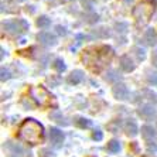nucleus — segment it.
I'll return each mask as SVG.
<instances>
[{
  "instance_id": "12",
  "label": "nucleus",
  "mask_w": 157,
  "mask_h": 157,
  "mask_svg": "<svg viewBox=\"0 0 157 157\" xmlns=\"http://www.w3.org/2000/svg\"><path fill=\"white\" fill-rule=\"evenodd\" d=\"M124 130H126V133H128L129 136L137 135L139 129H137V124H136L135 119H128V121H126V123H124Z\"/></svg>"
},
{
  "instance_id": "2",
  "label": "nucleus",
  "mask_w": 157,
  "mask_h": 157,
  "mask_svg": "<svg viewBox=\"0 0 157 157\" xmlns=\"http://www.w3.org/2000/svg\"><path fill=\"white\" fill-rule=\"evenodd\" d=\"M2 27L6 33L11 36H21L29 30V23L24 18H13V20H4Z\"/></svg>"
},
{
  "instance_id": "31",
  "label": "nucleus",
  "mask_w": 157,
  "mask_h": 157,
  "mask_svg": "<svg viewBox=\"0 0 157 157\" xmlns=\"http://www.w3.org/2000/svg\"><path fill=\"white\" fill-rule=\"evenodd\" d=\"M17 2H24V0H17Z\"/></svg>"
},
{
  "instance_id": "18",
  "label": "nucleus",
  "mask_w": 157,
  "mask_h": 157,
  "mask_svg": "<svg viewBox=\"0 0 157 157\" xmlns=\"http://www.w3.org/2000/svg\"><path fill=\"white\" fill-rule=\"evenodd\" d=\"M115 30H116V33L119 34H126L129 30V24L126 21H116L115 23Z\"/></svg>"
},
{
  "instance_id": "29",
  "label": "nucleus",
  "mask_w": 157,
  "mask_h": 157,
  "mask_svg": "<svg viewBox=\"0 0 157 157\" xmlns=\"http://www.w3.org/2000/svg\"><path fill=\"white\" fill-rule=\"evenodd\" d=\"M4 54H6V51H4V48H2V59L4 58Z\"/></svg>"
},
{
  "instance_id": "20",
  "label": "nucleus",
  "mask_w": 157,
  "mask_h": 157,
  "mask_svg": "<svg viewBox=\"0 0 157 157\" xmlns=\"http://www.w3.org/2000/svg\"><path fill=\"white\" fill-rule=\"evenodd\" d=\"M52 67H54V70L57 71V72H64V71L67 70V65H65V62H64V59L62 58H57L54 61V64H52Z\"/></svg>"
},
{
  "instance_id": "27",
  "label": "nucleus",
  "mask_w": 157,
  "mask_h": 157,
  "mask_svg": "<svg viewBox=\"0 0 157 157\" xmlns=\"http://www.w3.org/2000/svg\"><path fill=\"white\" fill-rule=\"evenodd\" d=\"M92 3H94V0H82V4H84L86 9H91Z\"/></svg>"
},
{
  "instance_id": "28",
  "label": "nucleus",
  "mask_w": 157,
  "mask_h": 157,
  "mask_svg": "<svg viewBox=\"0 0 157 157\" xmlns=\"http://www.w3.org/2000/svg\"><path fill=\"white\" fill-rule=\"evenodd\" d=\"M151 64H153L154 67H157V50L153 52V55H151Z\"/></svg>"
},
{
  "instance_id": "11",
  "label": "nucleus",
  "mask_w": 157,
  "mask_h": 157,
  "mask_svg": "<svg viewBox=\"0 0 157 157\" xmlns=\"http://www.w3.org/2000/svg\"><path fill=\"white\" fill-rule=\"evenodd\" d=\"M142 136L143 139L150 142V140H153L156 137V130L153 129V126H149V124H144L142 128Z\"/></svg>"
},
{
  "instance_id": "4",
  "label": "nucleus",
  "mask_w": 157,
  "mask_h": 157,
  "mask_svg": "<svg viewBox=\"0 0 157 157\" xmlns=\"http://www.w3.org/2000/svg\"><path fill=\"white\" fill-rule=\"evenodd\" d=\"M112 92H113V96L117 101H126L130 96V92H129L128 86L124 84H116L112 89Z\"/></svg>"
},
{
  "instance_id": "6",
  "label": "nucleus",
  "mask_w": 157,
  "mask_h": 157,
  "mask_svg": "<svg viewBox=\"0 0 157 157\" xmlns=\"http://www.w3.org/2000/svg\"><path fill=\"white\" fill-rule=\"evenodd\" d=\"M6 147H7L9 153H10V157H24V154H26L24 149H23L20 144H17V143L7 142Z\"/></svg>"
},
{
  "instance_id": "15",
  "label": "nucleus",
  "mask_w": 157,
  "mask_h": 157,
  "mask_svg": "<svg viewBox=\"0 0 157 157\" xmlns=\"http://www.w3.org/2000/svg\"><path fill=\"white\" fill-rule=\"evenodd\" d=\"M36 24H37V27H40V29H48V27L51 26V18L47 17V16H40V17L37 18Z\"/></svg>"
},
{
  "instance_id": "7",
  "label": "nucleus",
  "mask_w": 157,
  "mask_h": 157,
  "mask_svg": "<svg viewBox=\"0 0 157 157\" xmlns=\"http://www.w3.org/2000/svg\"><path fill=\"white\" fill-rule=\"evenodd\" d=\"M119 64H121V68L124 72H132V71L136 68V64H133V61L130 59L129 55H122Z\"/></svg>"
},
{
  "instance_id": "1",
  "label": "nucleus",
  "mask_w": 157,
  "mask_h": 157,
  "mask_svg": "<svg viewBox=\"0 0 157 157\" xmlns=\"http://www.w3.org/2000/svg\"><path fill=\"white\" fill-rule=\"evenodd\" d=\"M20 137L31 144L38 143L43 137V124L34 119H27L20 128Z\"/></svg>"
},
{
  "instance_id": "5",
  "label": "nucleus",
  "mask_w": 157,
  "mask_h": 157,
  "mask_svg": "<svg viewBox=\"0 0 157 157\" xmlns=\"http://www.w3.org/2000/svg\"><path fill=\"white\" fill-rule=\"evenodd\" d=\"M50 140H51L52 146L58 149V147L62 146V143H64V133L57 128H51L50 129Z\"/></svg>"
},
{
  "instance_id": "26",
  "label": "nucleus",
  "mask_w": 157,
  "mask_h": 157,
  "mask_svg": "<svg viewBox=\"0 0 157 157\" xmlns=\"http://www.w3.org/2000/svg\"><path fill=\"white\" fill-rule=\"evenodd\" d=\"M86 37L84 36V34H77L75 36V41H77V45H81V43H82V40H85Z\"/></svg>"
},
{
  "instance_id": "13",
  "label": "nucleus",
  "mask_w": 157,
  "mask_h": 157,
  "mask_svg": "<svg viewBox=\"0 0 157 157\" xmlns=\"http://www.w3.org/2000/svg\"><path fill=\"white\" fill-rule=\"evenodd\" d=\"M50 117H51L52 121L57 122V123L64 124V126H67V124L70 123V122L67 121V117L64 116V115H62L59 110H54V112H51V113H50Z\"/></svg>"
},
{
  "instance_id": "30",
  "label": "nucleus",
  "mask_w": 157,
  "mask_h": 157,
  "mask_svg": "<svg viewBox=\"0 0 157 157\" xmlns=\"http://www.w3.org/2000/svg\"><path fill=\"white\" fill-rule=\"evenodd\" d=\"M123 2H124V3H126V4H130V3H133V0H123Z\"/></svg>"
},
{
  "instance_id": "17",
  "label": "nucleus",
  "mask_w": 157,
  "mask_h": 157,
  "mask_svg": "<svg viewBox=\"0 0 157 157\" xmlns=\"http://www.w3.org/2000/svg\"><path fill=\"white\" fill-rule=\"evenodd\" d=\"M75 124L81 129H86V128H91L92 126V121H89V119H86V117L79 116V117L75 119Z\"/></svg>"
},
{
  "instance_id": "25",
  "label": "nucleus",
  "mask_w": 157,
  "mask_h": 157,
  "mask_svg": "<svg viewBox=\"0 0 157 157\" xmlns=\"http://www.w3.org/2000/svg\"><path fill=\"white\" fill-rule=\"evenodd\" d=\"M92 137H94V140H102L103 139V133L101 130H95L94 132V135H92Z\"/></svg>"
},
{
  "instance_id": "23",
  "label": "nucleus",
  "mask_w": 157,
  "mask_h": 157,
  "mask_svg": "<svg viewBox=\"0 0 157 157\" xmlns=\"http://www.w3.org/2000/svg\"><path fill=\"white\" fill-rule=\"evenodd\" d=\"M11 78V74H10V71L7 70V68H2V82H4V81H7V79H10Z\"/></svg>"
},
{
  "instance_id": "9",
  "label": "nucleus",
  "mask_w": 157,
  "mask_h": 157,
  "mask_svg": "<svg viewBox=\"0 0 157 157\" xmlns=\"http://www.w3.org/2000/svg\"><path fill=\"white\" fill-rule=\"evenodd\" d=\"M143 40L146 41V44L150 45V47L156 45L157 44V34H156V31H154V29H147L146 31H144Z\"/></svg>"
},
{
  "instance_id": "8",
  "label": "nucleus",
  "mask_w": 157,
  "mask_h": 157,
  "mask_svg": "<svg viewBox=\"0 0 157 157\" xmlns=\"http://www.w3.org/2000/svg\"><path fill=\"white\" fill-rule=\"evenodd\" d=\"M85 75H84V71H81V70H75L71 72V75L68 77V84L71 85H78L81 84L82 81H84Z\"/></svg>"
},
{
  "instance_id": "22",
  "label": "nucleus",
  "mask_w": 157,
  "mask_h": 157,
  "mask_svg": "<svg viewBox=\"0 0 157 157\" xmlns=\"http://www.w3.org/2000/svg\"><path fill=\"white\" fill-rule=\"evenodd\" d=\"M133 51H135L136 57H137V61H143V59L146 58V51L140 47H135L133 48Z\"/></svg>"
},
{
  "instance_id": "16",
  "label": "nucleus",
  "mask_w": 157,
  "mask_h": 157,
  "mask_svg": "<svg viewBox=\"0 0 157 157\" xmlns=\"http://www.w3.org/2000/svg\"><path fill=\"white\" fill-rule=\"evenodd\" d=\"M146 81H147V84H149V85L156 86V85H157V71L147 70L146 71Z\"/></svg>"
},
{
  "instance_id": "14",
  "label": "nucleus",
  "mask_w": 157,
  "mask_h": 157,
  "mask_svg": "<svg viewBox=\"0 0 157 157\" xmlns=\"http://www.w3.org/2000/svg\"><path fill=\"white\" fill-rule=\"evenodd\" d=\"M121 74H119V71L117 70H109L108 72H106V77L105 79L108 81V82H117V81H121Z\"/></svg>"
},
{
  "instance_id": "10",
  "label": "nucleus",
  "mask_w": 157,
  "mask_h": 157,
  "mask_svg": "<svg viewBox=\"0 0 157 157\" xmlns=\"http://www.w3.org/2000/svg\"><path fill=\"white\" fill-rule=\"evenodd\" d=\"M139 115L143 117V119H151V117L156 115V109H154L151 105H144V106H142L139 110Z\"/></svg>"
},
{
  "instance_id": "21",
  "label": "nucleus",
  "mask_w": 157,
  "mask_h": 157,
  "mask_svg": "<svg viewBox=\"0 0 157 157\" xmlns=\"http://www.w3.org/2000/svg\"><path fill=\"white\" fill-rule=\"evenodd\" d=\"M119 150H121V143L117 142V140H110L108 143V151H110V153H119Z\"/></svg>"
},
{
  "instance_id": "3",
  "label": "nucleus",
  "mask_w": 157,
  "mask_h": 157,
  "mask_svg": "<svg viewBox=\"0 0 157 157\" xmlns=\"http://www.w3.org/2000/svg\"><path fill=\"white\" fill-rule=\"evenodd\" d=\"M37 40L40 41L43 45H45V47H54V45H57V37L52 33H50V31H40V33L37 34Z\"/></svg>"
},
{
  "instance_id": "24",
  "label": "nucleus",
  "mask_w": 157,
  "mask_h": 157,
  "mask_svg": "<svg viewBox=\"0 0 157 157\" xmlns=\"http://www.w3.org/2000/svg\"><path fill=\"white\" fill-rule=\"evenodd\" d=\"M55 31H57L58 36H67V34H68V30H67L64 26H57L55 27Z\"/></svg>"
},
{
  "instance_id": "19",
  "label": "nucleus",
  "mask_w": 157,
  "mask_h": 157,
  "mask_svg": "<svg viewBox=\"0 0 157 157\" xmlns=\"http://www.w3.org/2000/svg\"><path fill=\"white\" fill-rule=\"evenodd\" d=\"M92 36L96 37V38H108L110 36V33L108 31V29L102 27V29H98V30H94L92 31Z\"/></svg>"
}]
</instances>
